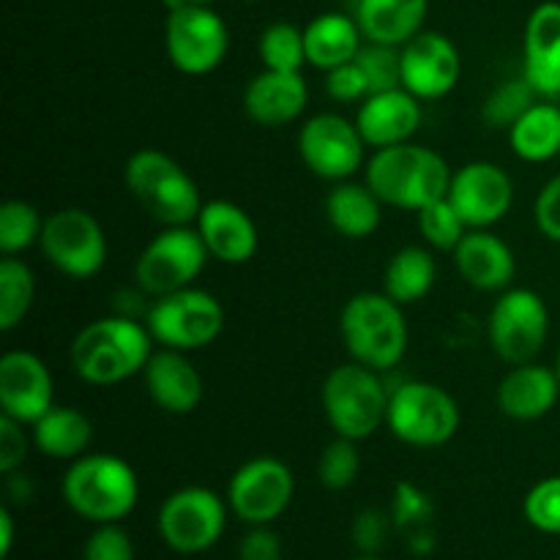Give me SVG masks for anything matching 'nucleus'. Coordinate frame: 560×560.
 I'll list each match as a JSON object with an SVG mask.
<instances>
[{
	"label": "nucleus",
	"mask_w": 560,
	"mask_h": 560,
	"mask_svg": "<svg viewBox=\"0 0 560 560\" xmlns=\"http://www.w3.org/2000/svg\"><path fill=\"white\" fill-rule=\"evenodd\" d=\"M556 370H558V377H560V350H558V355H556Z\"/></svg>",
	"instance_id": "49"
},
{
	"label": "nucleus",
	"mask_w": 560,
	"mask_h": 560,
	"mask_svg": "<svg viewBox=\"0 0 560 560\" xmlns=\"http://www.w3.org/2000/svg\"><path fill=\"white\" fill-rule=\"evenodd\" d=\"M534 222L552 244H560V173L552 175L534 202Z\"/></svg>",
	"instance_id": "42"
},
{
	"label": "nucleus",
	"mask_w": 560,
	"mask_h": 560,
	"mask_svg": "<svg viewBox=\"0 0 560 560\" xmlns=\"http://www.w3.org/2000/svg\"><path fill=\"white\" fill-rule=\"evenodd\" d=\"M402 88L419 102H438L459 85L463 58L457 44L438 31H421L399 47Z\"/></svg>",
	"instance_id": "17"
},
{
	"label": "nucleus",
	"mask_w": 560,
	"mask_h": 560,
	"mask_svg": "<svg viewBox=\"0 0 560 560\" xmlns=\"http://www.w3.org/2000/svg\"><path fill=\"white\" fill-rule=\"evenodd\" d=\"M228 512V498L208 487H180L159 509V536L178 556H200L222 539Z\"/></svg>",
	"instance_id": "11"
},
{
	"label": "nucleus",
	"mask_w": 560,
	"mask_h": 560,
	"mask_svg": "<svg viewBox=\"0 0 560 560\" xmlns=\"http://www.w3.org/2000/svg\"><path fill=\"white\" fill-rule=\"evenodd\" d=\"M355 63L361 66L366 82H370V96L372 93L402 88V58H399V47L366 42L361 47V52L355 55Z\"/></svg>",
	"instance_id": "38"
},
{
	"label": "nucleus",
	"mask_w": 560,
	"mask_h": 560,
	"mask_svg": "<svg viewBox=\"0 0 560 560\" xmlns=\"http://www.w3.org/2000/svg\"><path fill=\"white\" fill-rule=\"evenodd\" d=\"M355 560H377L375 556H361V558H355Z\"/></svg>",
	"instance_id": "50"
},
{
	"label": "nucleus",
	"mask_w": 560,
	"mask_h": 560,
	"mask_svg": "<svg viewBox=\"0 0 560 560\" xmlns=\"http://www.w3.org/2000/svg\"><path fill=\"white\" fill-rule=\"evenodd\" d=\"M31 441L44 457L74 463L85 457L93 443V421L80 408L52 405L36 424H31Z\"/></svg>",
	"instance_id": "28"
},
{
	"label": "nucleus",
	"mask_w": 560,
	"mask_h": 560,
	"mask_svg": "<svg viewBox=\"0 0 560 560\" xmlns=\"http://www.w3.org/2000/svg\"><path fill=\"white\" fill-rule=\"evenodd\" d=\"M448 202L457 208L468 230H490L509 217L514 206V184L495 162H468L454 170Z\"/></svg>",
	"instance_id": "16"
},
{
	"label": "nucleus",
	"mask_w": 560,
	"mask_h": 560,
	"mask_svg": "<svg viewBox=\"0 0 560 560\" xmlns=\"http://www.w3.org/2000/svg\"><path fill=\"white\" fill-rule=\"evenodd\" d=\"M211 260L195 224L164 228L148 241L135 266L137 288L151 299L178 293L195 284L206 262Z\"/></svg>",
	"instance_id": "10"
},
{
	"label": "nucleus",
	"mask_w": 560,
	"mask_h": 560,
	"mask_svg": "<svg viewBox=\"0 0 560 560\" xmlns=\"http://www.w3.org/2000/svg\"><path fill=\"white\" fill-rule=\"evenodd\" d=\"M27 435L25 424L9 419V416H0V474L14 476L16 468H22L27 457Z\"/></svg>",
	"instance_id": "43"
},
{
	"label": "nucleus",
	"mask_w": 560,
	"mask_h": 560,
	"mask_svg": "<svg viewBox=\"0 0 560 560\" xmlns=\"http://www.w3.org/2000/svg\"><path fill=\"white\" fill-rule=\"evenodd\" d=\"M452 175L454 170L441 153L410 140L372 151L364 167V184L381 197L383 206L419 213L448 195Z\"/></svg>",
	"instance_id": "1"
},
{
	"label": "nucleus",
	"mask_w": 560,
	"mask_h": 560,
	"mask_svg": "<svg viewBox=\"0 0 560 560\" xmlns=\"http://www.w3.org/2000/svg\"><path fill=\"white\" fill-rule=\"evenodd\" d=\"M539 93L534 91L528 80L523 74L512 77V80L501 82L495 91L487 96L485 107H481V118L492 126V129H512L536 102H539Z\"/></svg>",
	"instance_id": "34"
},
{
	"label": "nucleus",
	"mask_w": 560,
	"mask_h": 560,
	"mask_svg": "<svg viewBox=\"0 0 560 560\" xmlns=\"http://www.w3.org/2000/svg\"><path fill=\"white\" fill-rule=\"evenodd\" d=\"M355 541H359L361 550H377L386 536V520H383L381 512H364L359 520H355V528H353Z\"/></svg>",
	"instance_id": "46"
},
{
	"label": "nucleus",
	"mask_w": 560,
	"mask_h": 560,
	"mask_svg": "<svg viewBox=\"0 0 560 560\" xmlns=\"http://www.w3.org/2000/svg\"><path fill=\"white\" fill-rule=\"evenodd\" d=\"M82 560H135V541L120 523L96 525L82 547Z\"/></svg>",
	"instance_id": "40"
},
{
	"label": "nucleus",
	"mask_w": 560,
	"mask_h": 560,
	"mask_svg": "<svg viewBox=\"0 0 560 560\" xmlns=\"http://www.w3.org/2000/svg\"><path fill=\"white\" fill-rule=\"evenodd\" d=\"M44 230V219L31 202L5 200L0 206V252L5 257H16L33 244H38Z\"/></svg>",
	"instance_id": "35"
},
{
	"label": "nucleus",
	"mask_w": 560,
	"mask_h": 560,
	"mask_svg": "<svg viewBox=\"0 0 560 560\" xmlns=\"http://www.w3.org/2000/svg\"><path fill=\"white\" fill-rule=\"evenodd\" d=\"M257 55L262 69L301 71L306 66L304 27L293 22H273L257 38Z\"/></svg>",
	"instance_id": "33"
},
{
	"label": "nucleus",
	"mask_w": 560,
	"mask_h": 560,
	"mask_svg": "<svg viewBox=\"0 0 560 560\" xmlns=\"http://www.w3.org/2000/svg\"><path fill=\"white\" fill-rule=\"evenodd\" d=\"M490 348L503 364L536 361L550 339V310L536 290L509 288L498 295L487 320Z\"/></svg>",
	"instance_id": "9"
},
{
	"label": "nucleus",
	"mask_w": 560,
	"mask_h": 560,
	"mask_svg": "<svg viewBox=\"0 0 560 560\" xmlns=\"http://www.w3.org/2000/svg\"><path fill=\"white\" fill-rule=\"evenodd\" d=\"M432 514V503L424 492L410 481H399L394 490V520L397 525H421Z\"/></svg>",
	"instance_id": "44"
},
{
	"label": "nucleus",
	"mask_w": 560,
	"mask_h": 560,
	"mask_svg": "<svg viewBox=\"0 0 560 560\" xmlns=\"http://www.w3.org/2000/svg\"><path fill=\"white\" fill-rule=\"evenodd\" d=\"M11 547H14V517L3 506L0 509V558H9Z\"/></svg>",
	"instance_id": "47"
},
{
	"label": "nucleus",
	"mask_w": 560,
	"mask_h": 560,
	"mask_svg": "<svg viewBox=\"0 0 560 560\" xmlns=\"http://www.w3.org/2000/svg\"><path fill=\"white\" fill-rule=\"evenodd\" d=\"M186 3H189V5H211L213 0H186Z\"/></svg>",
	"instance_id": "48"
},
{
	"label": "nucleus",
	"mask_w": 560,
	"mask_h": 560,
	"mask_svg": "<svg viewBox=\"0 0 560 560\" xmlns=\"http://www.w3.org/2000/svg\"><path fill=\"white\" fill-rule=\"evenodd\" d=\"M326 219L339 235L350 241H364L377 233L383 222V202L366 184L339 180L326 197Z\"/></svg>",
	"instance_id": "29"
},
{
	"label": "nucleus",
	"mask_w": 560,
	"mask_h": 560,
	"mask_svg": "<svg viewBox=\"0 0 560 560\" xmlns=\"http://www.w3.org/2000/svg\"><path fill=\"white\" fill-rule=\"evenodd\" d=\"M514 156L530 164H545L560 156V109L550 98H539L517 124L509 129Z\"/></svg>",
	"instance_id": "30"
},
{
	"label": "nucleus",
	"mask_w": 560,
	"mask_h": 560,
	"mask_svg": "<svg viewBox=\"0 0 560 560\" xmlns=\"http://www.w3.org/2000/svg\"><path fill=\"white\" fill-rule=\"evenodd\" d=\"M556 104H558V109H560V96H558V98H556Z\"/></svg>",
	"instance_id": "51"
},
{
	"label": "nucleus",
	"mask_w": 560,
	"mask_h": 560,
	"mask_svg": "<svg viewBox=\"0 0 560 560\" xmlns=\"http://www.w3.org/2000/svg\"><path fill=\"white\" fill-rule=\"evenodd\" d=\"M145 326L159 348L191 353L213 345L224 331V306L217 295L191 284L178 293L153 299Z\"/></svg>",
	"instance_id": "8"
},
{
	"label": "nucleus",
	"mask_w": 560,
	"mask_h": 560,
	"mask_svg": "<svg viewBox=\"0 0 560 560\" xmlns=\"http://www.w3.org/2000/svg\"><path fill=\"white\" fill-rule=\"evenodd\" d=\"M523 77L541 98L560 96V0L539 3L525 22Z\"/></svg>",
	"instance_id": "19"
},
{
	"label": "nucleus",
	"mask_w": 560,
	"mask_h": 560,
	"mask_svg": "<svg viewBox=\"0 0 560 560\" xmlns=\"http://www.w3.org/2000/svg\"><path fill=\"white\" fill-rule=\"evenodd\" d=\"M55 405V381L47 361L31 350H9L0 359V410L31 427Z\"/></svg>",
	"instance_id": "18"
},
{
	"label": "nucleus",
	"mask_w": 560,
	"mask_h": 560,
	"mask_svg": "<svg viewBox=\"0 0 560 560\" xmlns=\"http://www.w3.org/2000/svg\"><path fill=\"white\" fill-rule=\"evenodd\" d=\"M326 93L334 98V102L361 104L366 96H370V82H366L361 66L355 63V60H350V63L326 71Z\"/></svg>",
	"instance_id": "41"
},
{
	"label": "nucleus",
	"mask_w": 560,
	"mask_h": 560,
	"mask_svg": "<svg viewBox=\"0 0 560 560\" xmlns=\"http://www.w3.org/2000/svg\"><path fill=\"white\" fill-rule=\"evenodd\" d=\"M366 142L355 120L339 113L312 115L299 129V156L323 180H350L366 167Z\"/></svg>",
	"instance_id": "14"
},
{
	"label": "nucleus",
	"mask_w": 560,
	"mask_h": 560,
	"mask_svg": "<svg viewBox=\"0 0 560 560\" xmlns=\"http://www.w3.org/2000/svg\"><path fill=\"white\" fill-rule=\"evenodd\" d=\"M60 495L66 506L88 523H120L140 503V479L124 457L85 454L69 465L60 481Z\"/></svg>",
	"instance_id": "3"
},
{
	"label": "nucleus",
	"mask_w": 560,
	"mask_h": 560,
	"mask_svg": "<svg viewBox=\"0 0 560 560\" xmlns=\"http://www.w3.org/2000/svg\"><path fill=\"white\" fill-rule=\"evenodd\" d=\"M438 279V262L432 249L424 246H402L383 271V293L397 301L399 306L419 304L430 295Z\"/></svg>",
	"instance_id": "31"
},
{
	"label": "nucleus",
	"mask_w": 560,
	"mask_h": 560,
	"mask_svg": "<svg viewBox=\"0 0 560 560\" xmlns=\"http://www.w3.org/2000/svg\"><path fill=\"white\" fill-rule=\"evenodd\" d=\"M124 184L142 211L162 228L195 224L202 211V195L197 180L159 148H140L124 167Z\"/></svg>",
	"instance_id": "4"
},
{
	"label": "nucleus",
	"mask_w": 560,
	"mask_h": 560,
	"mask_svg": "<svg viewBox=\"0 0 560 560\" xmlns=\"http://www.w3.org/2000/svg\"><path fill=\"white\" fill-rule=\"evenodd\" d=\"M142 381H145V392L153 405L170 416L195 413L206 397L202 375L180 350H153L151 361L142 370Z\"/></svg>",
	"instance_id": "20"
},
{
	"label": "nucleus",
	"mask_w": 560,
	"mask_h": 560,
	"mask_svg": "<svg viewBox=\"0 0 560 560\" xmlns=\"http://www.w3.org/2000/svg\"><path fill=\"white\" fill-rule=\"evenodd\" d=\"M339 334L350 361L375 372H392L408 353V320L386 293H359L342 306Z\"/></svg>",
	"instance_id": "5"
},
{
	"label": "nucleus",
	"mask_w": 560,
	"mask_h": 560,
	"mask_svg": "<svg viewBox=\"0 0 560 560\" xmlns=\"http://www.w3.org/2000/svg\"><path fill=\"white\" fill-rule=\"evenodd\" d=\"M452 257L459 277L481 293H503L517 277L512 246L490 230H468Z\"/></svg>",
	"instance_id": "25"
},
{
	"label": "nucleus",
	"mask_w": 560,
	"mask_h": 560,
	"mask_svg": "<svg viewBox=\"0 0 560 560\" xmlns=\"http://www.w3.org/2000/svg\"><path fill=\"white\" fill-rule=\"evenodd\" d=\"M195 228L208 255L224 266H244L260 246V235L252 217L230 200H208Z\"/></svg>",
	"instance_id": "22"
},
{
	"label": "nucleus",
	"mask_w": 560,
	"mask_h": 560,
	"mask_svg": "<svg viewBox=\"0 0 560 560\" xmlns=\"http://www.w3.org/2000/svg\"><path fill=\"white\" fill-rule=\"evenodd\" d=\"M416 217H419V230H421V235H424V241L430 249L454 252L457 249L459 241L465 238V233H468L465 222L459 219L457 208L448 202V197H443V200L421 208Z\"/></svg>",
	"instance_id": "37"
},
{
	"label": "nucleus",
	"mask_w": 560,
	"mask_h": 560,
	"mask_svg": "<svg viewBox=\"0 0 560 560\" xmlns=\"http://www.w3.org/2000/svg\"><path fill=\"white\" fill-rule=\"evenodd\" d=\"M388 397L381 372L364 364H339L323 381L320 405L328 427L348 441H366L386 424Z\"/></svg>",
	"instance_id": "6"
},
{
	"label": "nucleus",
	"mask_w": 560,
	"mask_h": 560,
	"mask_svg": "<svg viewBox=\"0 0 560 560\" xmlns=\"http://www.w3.org/2000/svg\"><path fill=\"white\" fill-rule=\"evenodd\" d=\"M164 49H167L173 69H178L180 74H211L228 58V22L211 5H184V9L167 11Z\"/></svg>",
	"instance_id": "12"
},
{
	"label": "nucleus",
	"mask_w": 560,
	"mask_h": 560,
	"mask_svg": "<svg viewBox=\"0 0 560 560\" xmlns=\"http://www.w3.org/2000/svg\"><path fill=\"white\" fill-rule=\"evenodd\" d=\"M36 299V277L20 257L0 260V331H14Z\"/></svg>",
	"instance_id": "32"
},
{
	"label": "nucleus",
	"mask_w": 560,
	"mask_h": 560,
	"mask_svg": "<svg viewBox=\"0 0 560 560\" xmlns=\"http://www.w3.org/2000/svg\"><path fill=\"white\" fill-rule=\"evenodd\" d=\"M71 366L91 386H118L142 375L153 355V337L145 323L124 315L98 317L80 328L71 342Z\"/></svg>",
	"instance_id": "2"
},
{
	"label": "nucleus",
	"mask_w": 560,
	"mask_h": 560,
	"mask_svg": "<svg viewBox=\"0 0 560 560\" xmlns=\"http://www.w3.org/2000/svg\"><path fill=\"white\" fill-rule=\"evenodd\" d=\"M295 495L293 470L277 457H255L241 465L228 485V506L241 523L271 525Z\"/></svg>",
	"instance_id": "15"
},
{
	"label": "nucleus",
	"mask_w": 560,
	"mask_h": 560,
	"mask_svg": "<svg viewBox=\"0 0 560 560\" xmlns=\"http://www.w3.org/2000/svg\"><path fill=\"white\" fill-rule=\"evenodd\" d=\"M463 424L457 399L430 381H405L388 397L386 427L399 443L413 448H438L454 441Z\"/></svg>",
	"instance_id": "7"
},
{
	"label": "nucleus",
	"mask_w": 560,
	"mask_h": 560,
	"mask_svg": "<svg viewBox=\"0 0 560 560\" xmlns=\"http://www.w3.org/2000/svg\"><path fill=\"white\" fill-rule=\"evenodd\" d=\"M560 399V377L556 366L517 364L501 377L495 388V402L506 419L512 421H539L556 410Z\"/></svg>",
	"instance_id": "24"
},
{
	"label": "nucleus",
	"mask_w": 560,
	"mask_h": 560,
	"mask_svg": "<svg viewBox=\"0 0 560 560\" xmlns=\"http://www.w3.org/2000/svg\"><path fill=\"white\" fill-rule=\"evenodd\" d=\"M359 474H361L359 443L337 435L320 452V459H317V481H320L328 492H342L355 485Z\"/></svg>",
	"instance_id": "36"
},
{
	"label": "nucleus",
	"mask_w": 560,
	"mask_h": 560,
	"mask_svg": "<svg viewBox=\"0 0 560 560\" xmlns=\"http://www.w3.org/2000/svg\"><path fill=\"white\" fill-rule=\"evenodd\" d=\"M364 42L366 38L353 14H345V11L317 14L304 27L306 63L320 71H331L337 66L355 60V55L361 52Z\"/></svg>",
	"instance_id": "26"
},
{
	"label": "nucleus",
	"mask_w": 560,
	"mask_h": 560,
	"mask_svg": "<svg viewBox=\"0 0 560 560\" xmlns=\"http://www.w3.org/2000/svg\"><path fill=\"white\" fill-rule=\"evenodd\" d=\"M523 514L539 534L560 536V476L536 481L523 501Z\"/></svg>",
	"instance_id": "39"
},
{
	"label": "nucleus",
	"mask_w": 560,
	"mask_h": 560,
	"mask_svg": "<svg viewBox=\"0 0 560 560\" xmlns=\"http://www.w3.org/2000/svg\"><path fill=\"white\" fill-rule=\"evenodd\" d=\"M355 126L372 151L413 140L421 126V102L405 88L372 93L359 104Z\"/></svg>",
	"instance_id": "23"
},
{
	"label": "nucleus",
	"mask_w": 560,
	"mask_h": 560,
	"mask_svg": "<svg viewBox=\"0 0 560 560\" xmlns=\"http://www.w3.org/2000/svg\"><path fill=\"white\" fill-rule=\"evenodd\" d=\"M430 0H355L353 16L366 42L402 47L424 31Z\"/></svg>",
	"instance_id": "27"
},
{
	"label": "nucleus",
	"mask_w": 560,
	"mask_h": 560,
	"mask_svg": "<svg viewBox=\"0 0 560 560\" xmlns=\"http://www.w3.org/2000/svg\"><path fill=\"white\" fill-rule=\"evenodd\" d=\"M310 104V85L301 71L262 69L244 88V113L266 129H279L304 115Z\"/></svg>",
	"instance_id": "21"
},
{
	"label": "nucleus",
	"mask_w": 560,
	"mask_h": 560,
	"mask_svg": "<svg viewBox=\"0 0 560 560\" xmlns=\"http://www.w3.org/2000/svg\"><path fill=\"white\" fill-rule=\"evenodd\" d=\"M282 539L268 525H249L238 545V560H282Z\"/></svg>",
	"instance_id": "45"
},
{
	"label": "nucleus",
	"mask_w": 560,
	"mask_h": 560,
	"mask_svg": "<svg viewBox=\"0 0 560 560\" xmlns=\"http://www.w3.org/2000/svg\"><path fill=\"white\" fill-rule=\"evenodd\" d=\"M38 249L69 279H93L107 262V235L85 208H60L44 219Z\"/></svg>",
	"instance_id": "13"
}]
</instances>
